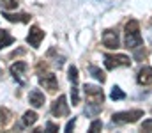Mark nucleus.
Masks as SVG:
<instances>
[{
  "label": "nucleus",
  "instance_id": "1",
  "mask_svg": "<svg viewBox=\"0 0 152 133\" xmlns=\"http://www.w3.org/2000/svg\"><path fill=\"white\" fill-rule=\"evenodd\" d=\"M126 48L129 50H138L143 44V37L140 34V25L136 20H129L126 23V37H124Z\"/></svg>",
  "mask_w": 152,
  "mask_h": 133
},
{
  "label": "nucleus",
  "instance_id": "2",
  "mask_svg": "<svg viewBox=\"0 0 152 133\" xmlns=\"http://www.w3.org/2000/svg\"><path fill=\"white\" fill-rule=\"evenodd\" d=\"M140 117H143V110H127V112H117L112 115L113 124H127V123H136Z\"/></svg>",
  "mask_w": 152,
  "mask_h": 133
},
{
  "label": "nucleus",
  "instance_id": "3",
  "mask_svg": "<svg viewBox=\"0 0 152 133\" xmlns=\"http://www.w3.org/2000/svg\"><path fill=\"white\" fill-rule=\"evenodd\" d=\"M104 66H106V69L112 71V69H117L120 66H131V59L127 55H122V53H118V55L106 53L104 55Z\"/></svg>",
  "mask_w": 152,
  "mask_h": 133
},
{
  "label": "nucleus",
  "instance_id": "4",
  "mask_svg": "<svg viewBox=\"0 0 152 133\" xmlns=\"http://www.w3.org/2000/svg\"><path fill=\"white\" fill-rule=\"evenodd\" d=\"M83 92H85V96H87V99H88L90 103H99V105H103L104 94H103V89L101 87L85 84V85H83Z\"/></svg>",
  "mask_w": 152,
  "mask_h": 133
},
{
  "label": "nucleus",
  "instance_id": "5",
  "mask_svg": "<svg viewBox=\"0 0 152 133\" xmlns=\"http://www.w3.org/2000/svg\"><path fill=\"white\" fill-rule=\"evenodd\" d=\"M103 44L108 48V50H117L118 44H120V37H118V32L113 29H108L103 32V37H101Z\"/></svg>",
  "mask_w": 152,
  "mask_h": 133
},
{
  "label": "nucleus",
  "instance_id": "6",
  "mask_svg": "<svg viewBox=\"0 0 152 133\" xmlns=\"http://www.w3.org/2000/svg\"><path fill=\"white\" fill-rule=\"evenodd\" d=\"M51 114L55 117H62V115H67L69 114V105H67V99L66 96H58L53 105H51Z\"/></svg>",
  "mask_w": 152,
  "mask_h": 133
},
{
  "label": "nucleus",
  "instance_id": "7",
  "mask_svg": "<svg viewBox=\"0 0 152 133\" xmlns=\"http://www.w3.org/2000/svg\"><path fill=\"white\" fill-rule=\"evenodd\" d=\"M42 39H44V32L39 29L37 25H32L30 27V32L27 36V43L30 44L32 48H39V44H41Z\"/></svg>",
  "mask_w": 152,
  "mask_h": 133
},
{
  "label": "nucleus",
  "instance_id": "8",
  "mask_svg": "<svg viewBox=\"0 0 152 133\" xmlns=\"http://www.w3.org/2000/svg\"><path fill=\"white\" fill-rule=\"evenodd\" d=\"M39 84L44 89H48L50 92H55L58 89V80L53 73H46V75H41L39 76Z\"/></svg>",
  "mask_w": 152,
  "mask_h": 133
},
{
  "label": "nucleus",
  "instance_id": "9",
  "mask_svg": "<svg viewBox=\"0 0 152 133\" xmlns=\"http://www.w3.org/2000/svg\"><path fill=\"white\" fill-rule=\"evenodd\" d=\"M27 62L25 60H16L12 66H11V75H12V78L18 82V84H23V75H25V71H27Z\"/></svg>",
  "mask_w": 152,
  "mask_h": 133
},
{
  "label": "nucleus",
  "instance_id": "10",
  "mask_svg": "<svg viewBox=\"0 0 152 133\" xmlns=\"http://www.w3.org/2000/svg\"><path fill=\"white\" fill-rule=\"evenodd\" d=\"M136 82L140 85H151L152 84V68L151 66H143L138 75H136Z\"/></svg>",
  "mask_w": 152,
  "mask_h": 133
},
{
  "label": "nucleus",
  "instance_id": "11",
  "mask_svg": "<svg viewBox=\"0 0 152 133\" xmlns=\"http://www.w3.org/2000/svg\"><path fill=\"white\" fill-rule=\"evenodd\" d=\"M28 101H30V105H32L34 108H41V107L44 105V94H42L39 89H34V90H30V94H28Z\"/></svg>",
  "mask_w": 152,
  "mask_h": 133
},
{
  "label": "nucleus",
  "instance_id": "12",
  "mask_svg": "<svg viewBox=\"0 0 152 133\" xmlns=\"http://www.w3.org/2000/svg\"><path fill=\"white\" fill-rule=\"evenodd\" d=\"M12 43H14V37L9 34V30H5V29H0V50H2V48H7V46H11Z\"/></svg>",
  "mask_w": 152,
  "mask_h": 133
},
{
  "label": "nucleus",
  "instance_id": "13",
  "mask_svg": "<svg viewBox=\"0 0 152 133\" xmlns=\"http://www.w3.org/2000/svg\"><path fill=\"white\" fill-rule=\"evenodd\" d=\"M101 108H103V105H99V103H87V107H85V114H87V117H96L99 112H101Z\"/></svg>",
  "mask_w": 152,
  "mask_h": 133
},
{
  "label": "nucleus",
  "instance_id": "14",
  "mask_svg": "<svg viewBox=\"0 0 152 133\" xmlns=\"http://www.w3.org/2000/svg\"><path fill=\"white\" fill-rule=\"evenodd\" d=\"M2 16L5 18V20H9V21H12V23H16V21H21V23H27L28 21V14H9V12H2Z\"/></svg>",
  "mask_w": 152,
  "mask_h": 133
},
{
  "label": "nucleus",
  "instance_id": "15",
  "mask_svg": "<svg viewBox=\"0 0 152 133\" xmlns=\"http://www.w3.org/2000/svg\"><path fill=\"white\" fill-rule=\"evenodd\" d=\"M36 123H37V114H36V112H32V110L25 112L21 124H23V126H32V124H36Z\"/></svg>",
  "mask_w": 152,
  "mask_h": 133
},
{
  "label": "nucleus",
  "instance_id": "16",
  "mask_svg": "<svg viewBox=\"0 0 152 133\" xmlns=\"http://www.w3.org/2000/svg\"><path fill=\"white\" fill-rule=\"evenodd\" d=\"M88 73H90V75H92V76L97 80V82H101V84L106 80V76H104V71H101L97 66H90V68H88Z\"/></svg>",
  "mask_w": 152,
  "mask_h": 133
},
{
  "label": "nucleus",
  "instance_id": "17",
  "mask_svg": "<svg viewBox=\"0 0 152 133\" xmlns=\"http://www.w3.org/2000/svg\"><path fill=\"white\" fill-rule=\"evenodd\" d=\"M110 98H112L113 101H120V99L126 98V94H124V90L118 87V85H113V87H112V92H110Z\"/></svg>",
  "mask_w": 152,
  "mask_h": 133
},
{
  "label": "nucleus",
  "instance_id": "18",
  "mask_svg": "<svg viewBox=\"0 0 152 133\" xmlns=\"http://www.w3.org/2000/svg\"><path fill=\"white\" fill-rule=\"evenodd\" d=\"M0 7L2 9H16L18 7V2L16 0H0Z\"/></svg>",
  "mask_w": 152,
  "mask_h": 133
},
{
  "label": "nucleus",
  "instance_id": "19",
  "mask_svg": "<svg viewBox=\"0 0 152 133\" xmlns=\"http://www.w3.org/2000/svg\"><path fill=\"white\" fill-rule=\"evenodd\" d=\"M71 101H73V105H78V103H80V94H78V84H73V89H71Z\"/></svg>",
  "mask_w": 152,
  "mask_h": 133
},
{
  "label": "nucleus",
  "instance_id": "20",
  "mask_svg": "<svg viewBox=\"0 0 152 133\" xmlns=\"http://www.w3.org/2000/svg\"><path fill=\"white\" fill-rule=\"evenodd\" d=\"M69 80H71V84H78V68L76 66H69Z\"/></svg>",
  "mask_w": 152,
  "mask_h": 133
},
{
  "label": "nucleus",
  "instance_id": "21",
  "mask_svg": "<svg viewBox=\"0 0 152 133\" xmlns=\"http://www.w3.org/2000/svg\"><path fill=\"white\" fill-rule=\"evenodd\" d=\"M7 119H9V112H7L5 108H2V107H0V124H5V123H7Z\"/></svg>",
  "mask_w": 152,
  "mask_h": 133
},
{
  "label": "nucleus",
  "instance_id": "22",
  "mask_svg": "<svg viewBox=\"0 0 152 133\" xmlns=\"http://www.w3.org/2000/svg\"><path fill=\"white\" fill-rule=\"evenodd\" d=\"M101 128H103V123H101V121H92V124H90L88 132L94 133V132H97V130H101Z\"/></svg>",
  "mask_w": 152,
  "mask_h": 133
},
{
  "label": "nucleus",
  "instance_id": "23",
  "mask_svg": "<svg viewBox=\"0 0 152 133\" xmlns=\"http://www.w3.org/2000/svg\"><path fill=\"white\" fill-rule=\"evenodd\" d=\"M142 132H152V119H147L142 123Z\"/></svg>",
  "mask_w": 152,
  "mask_h": 133
},
{
  "label": "nucleus",
  "instance_id": "24",
  "mask_svg": "<svg viewBox=\"0 0 152 133\" xmlns=\"http://www.w3.org/2000/svg\"><path fill=\"white\" fill-rule=\"evenodd\" d=\"M46 132H58V126L53 123H46Z\"/></svg>",
  "mask_w": 152,
  "mask_h": 133
},
{
  "label": "nucleus",
  "instance_id": "25",
  "mask_svg": "<svg viewBox=\"0 0 152 133\" xmlns=\"http://www.w3.org/2000/svg\"><path fill=\"white\" fill-rule=\"evenodd\" d=\"M75 124H76V119L73 117V119H71V121H69V123L66 124V132H71V130L75 128Z\"/></svg>",
  "mask_w": 152,
  "mask_h": 133
},
{
  "label": "nucleus",
  "instance_id": "26",
  "mask_svg": "<svg viewBox=\"0 0 152 133\" xmlns=\"http://www.w3.org/2000/svg\"><path fill=\"white\" fill-rule=\"evenodd\" d=\"M0 78H2V69H0Z\"/></svg>",
  "mask_w": 152,
  "mask_h": 133
}]
</instances>
